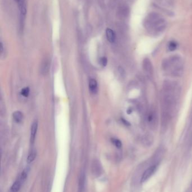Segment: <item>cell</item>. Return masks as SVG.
I'll return each mask as SVG.
<instances>
[{
	"label": "cell",
	"mask_w": 192,
	"mask_h": 192,
	"mask_svg": "<svg viewBox=\"0 0 192 192\" xmlns=\"http://www.w3.org/2000/svg\"><path fill=\"white\" fill-rule=\"evenodd\" d=\"M146 26L152 29H158L160 31L164 27H165V21L160 17V16L156 14H152L147 17L146 21Z\"/></svg>",
	"instance_id": "6da1fadb"
},
{
	"label": "cell",
	"mask_w": 192,
	"mask_h": 192,
	"mask_svg": "<svg viewBox=\"0 0 192 192\" xmlns=\"http://www.w3.org/2000/svg\"><path fill=\"white\" fill-rule=\"evenodd\" d=\"M157 165L152 166L144 171L141 177V180H140L141 183H143L145 181L148 180L150 177L155 174V172L156 171L157 169Z\"/></svg>",
	"instance_id": "7a4b0ae2"
},
{
	"label": "cell",
	"mask_w": 192,
	"mask_h": 192,
	"mask_svg": "<svg viewBox=\"0 0 192 192\" xmlns=\"http://www.w3.org/2000/svg\"><path fill=\"white\" fill-rule=\"evenodd\" d=\"M38 129L37 121H34L33 123L31 129V143H33L34 142V140L36 138V135L37 134V131Z\"/></svg>",
	"instance_id": "3957f363"
},
{
	"label": "cell",
	"mask_w": 192,
	"mask_h": 192,
	"mask_svg": "<svg viewBox=\"0 0 192 192\" xmlns=\"http://www.w3.org/2000/svg\"><path fill=\"white\" fill-rule=\"evenodd\" d=\"M106 36L108 41L111 43H114L116 41V34L110 28H107L106 30Z\"/></svg>",
	"instance_id": "277c9868"
},
{
	"label": "cell",
	"mask_w": 192,
	"mask_h": 192,
	"mask_svg": "<svg viewBox=\"0 0 192 192\" xmlns=\"http://www.w3.org/2000/svg\"><path fill=\"white\" fill-rule=\"evenodd\" d=\"M19 10L21 11V18L24 17L26 13H27V7H26V4L25 0H21L19 2Z\"/></svg>",
	"instance_id": "5b68a950"
},
{
	"label": "cell",
	"mask_w": 192,
	"mask_h": 192,
	"mask_svg": "<svg viewBox=\"0 0 192 192\" xmlns=\"http://www.w3.org/2000/svg\"><path fill=\"white\" fill-rule=\"evenodd\" d=\"M101 166L99 165V163L95 162L94 164L92 165V171L95 176H99L101 173Z\"/></svg>",
	"instance_id": "8992f818"
},
{
	"label": "cell",
	"mask_w": 192,
	"mask_h": 192,
	"mask_svg": "<svg viewBox=\"0 0 192 192\" xmlns=\"http://www.w3.org/2000/svg\"><path fill=\"white\" fill-rule=\"evenodd\" d=\"M22 183H23L19 179L16 180V181L14 183V184H12V187L11 188V192H19V191L21 188Z\"/></svg>",
	"instance_id": "52a82bcc"
},
{
	"label": "cell",
	"mask_w": 192,
	"mask_h": 192,
	"mask_svg": "<svg viewBox=\"0 0 192 192\" xmlns=\"http://www.w3.org/2000/svg\"><path fill=\"white\" fill-rule=\"evenodd\" d=\"M89 88L90 91L92 93H96L97 89V84L96 80L91 79L89 81Z\"/></svg>",
	"instance_id": "ba28073f"
},
{
	"label": "cell",
	"mask_w": 192,
	"mask_h": 192,
	"mask_svg": "<svg viewBox=\"0 0 192 192\" xmlns=\"http://www.w3.org/2000/svg\"><path fill=\"white\" fill-rule=\"evenodd\" d=\"M13 118L16 123H20L23 119V114L20 111H16L13 113Z\"/></svg>",
	"instance_id": "9c48e42d"
},
{
	"label": "cell",
	"mask_w": 192,
	"mask_h": 192,
	"mask_svg": "<svg viewBox=\"0 0 192 192\" xmlns=\"http://www.w3.org/2000/svg\"><path fill=\"white\" fill-rule=\"evenodd\" d=\"M28 171H29V169H28V168L25 169L24 170L22 171L21 176H19V179L21 180L23 183L27 179L28 174Z\"/></svg>",
	"instance_id": "30bf717a"
},
{
	"label": "cell",
	"mask_w": 192,
	"mask_h": 192,
	"mask_svg": "<svg viewBox=\"0 0 192 192\" xmlns=\"http://www.w3.org/2000/svg\"><path fill=\"white\" fill-rule=\"evenodd\" d=\"M36 151L33 150V151H32L29 153V154L28 156V158H27V162H28L29 164L31 163V162H32L34 160L35 158H36Z\"/></svg>",
	"instance_id": "8fae6325"
},
{
	"label": "cell",
	"mask_w": 192,
	"mask_h": 192,
	"mask_svg": "<svg viewBox=\"0 0 192 192\" xmlns=\"http://www.w3.org/2000/svg\"><path fill=\"white\" fill-rule=\"evenodd\" d=\"M177 47V43L175 42V41H171L169 44L168 48H169V51H175Z\"/></svg>",
	"instance_id": "7c38bea8"
},
{
	"label": "cell",
	"mask_w": 192,
	"mask_h": 192,
	"mask_svg": "<svg viewBox=\"0 0 192 192\" xmlns=\"http://www.w3.org/2000/svg\"><path fill=\"white\" fill-rule=\"evenodd\" d=\"M49 68V63L48 61H45L43 65L42 71L43 73H46L48 70Z\"/></svg>",
	"instance_id": "4fadbf2b"
},
{
	"label": "cell",
	"mask_w": 192,
	"mask_h": 192,
	"mask_svg": "<svg viewBox=\"0 0 192 192\" xmlns=\"http://www.w3.org/2000/svg\"><path fill=\"white\" fill-rule=\"evenodd\" d=\"M29 92H30V90L29 88L28 87H26L24 88L21 91V95L25 97H27L29 96Z\"/></svg>",
	"instance_id": "5bb4252c"
},
{
	"label": "cell",
	"mask_w": 192,
	"mask_h": 192,
	"mask_svg": "<svg viewBox=\"0 0 192 192\" xmlns=\"http://www.w3.org/2000/svg\"><path fill=\"white\" fill-rule=\"evenodd\" d=\"M112 142L115 145V146L118 148H120L122 147V143L121 142L118 140L117 139H112Z\"/></svg>",
	"instance_id": "9a60e30c"
},
{
	"label": "cell",
	"mask_w": 192,
	"mask_h": 192,
	"mask_svg": "<svg viewBox=\"0 0 192 192\" xmlns=\"http://www.w3.org/2000/svg\"><path fill=\"white\" fill-rule=\"evenodd\" d=\"M100 64L103 66H106L107 64V59L106 57H102L100 59Z\"/></svg>",
	"instance_id": "2e32d148"
},
{
	"label": "cell",
	"mask_w": 192,
	"mask_h": 192,
	"mask_svg": "<svg viewBox=\"0 0 192 192\" xmlns=\"http://www.w3.org/2000/svg\"><path fill=\"white\" fill-rule=\"evenodd\" d=\"M119 73H120V74L121 75H123L124 74H125V72H124V70H123V69L122 68H121V67H119Z\"/></svg>",
	"instance_id": "e0dca14e"
},
{
	"label": "cell",
	"mask_w": 192,
	"mask_h": 192,
	"mask_svg": "<svg viewBox=\"0 0 192 192\" xmlns=\"http://www.w3.org/2000/svg\"><path fill=\"white\" fill-rule=\"evenodd\" d=\"M3 49H4V46H3V43H1V52L2 53L3 52Z\"/></svg>",
	"instance_id": "ac0fdd59"
},
{
	"label": "cell",
	"mask_w": 192,
	"mask_h": 192,
	"mask_svg": "<svg viewBox=\"0 0 192 192\" xmlns=\"http://www.w3.org/2000/svg\"><path fill=\"white\" fill-rule=\"evenodd\" d=\"M15 1H16V2H18H18H19V1H21V0H15Z\"/></svg>",
	"instance_id": "d6986e66"
}]
</instances>
